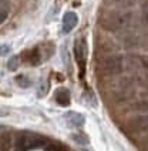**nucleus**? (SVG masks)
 Instances as JSON below:
<instances>
[{
  "mask_svg": "<svg viewBox=\"0 0 148 151\" xmlns=\"http://www.w3.org/2000/svg\"><path fill=\"white\" fill-rule=\"evenodd\" d=\"M50 140L44 135L36 133H22L16 138L14 145L17 150H34V148H44Z\"/></svg>",
  "mask_w": 148,
  "mask_h": 151,
  "instance_id": "nucleus-1",
  "label": "nucleus"
},
{
  "mask_svg": "<svg viewBox=\"0 0 148 151\" xmlns=\"http://www.w3.org/2000/svg\"><path fill=\"white\" fill-rule=\"evenodd\" d=\"M97 68L103 76H117L124 70V59L113 53L101 56Z\"/></svg>",
  "mask_w": 148,
  "mask_h": 151,
  "instance_id": "nucleus-2",
  "label": "nucleus"
},
{
  "mask_svg": "<svg viewBox=\"0 0 148 151\" xmlns=\"http://www.w3.org/2000/svg\"><path fill=\"white\" fill-rule=\"evenodd\" d=\"M74 53H75V60H77V66L80 68V77H84L85 73V64H87V54H88V49H87V40L81 37L80 40L75 42L74 46Z\"/></svg>",
  "mask_w": 148,
  "mask_h": 151,
  "instance_id": "nucleus-3",
  "label": "nucleus"
},
{
  "mask_svg": "<svg viewBox=\"0 0 148 151\" xmlns=\"http://www.w3.org/2000/svg\"><path fill=\"white\" fill-rule=\"evenodd\" d=\"M41 60H43V54L40 51V47H34L32 50H26L20 54V61L27 64V66H32V67L39 66L41 63Z\"/></svg>",
  "mask_w": 148,
  "mask_h": 151,
  "instance_id": "nucleus-4",
  "label": "nucleus"
},
{
  "mask_svg": "<svg viewBox=\"0 0 148 151\" xmlns=\"http://www.w3.org/2000/svg\"><path fill=\"white\" fill-rule=\"evenodd\" d=\"M130 128H131V131H135V133L148 130V114L135 116V117L130 121Z\"/></svg>",
  "mask_w": 148,
  "mask_h": 151,
  "instance_id": "nucleus-5",
  "label": "nucleus"
},
{
  "mask_svg": "<svg viewBox=\"0 0 148 151\" xmlns=\"http://www.w3.org/2000/svg\"><path fill=\"white\" fill-rule=\"evenodd\" d=\"M77 23H78V16L74 12H67L64 14V19H63V33H70L77 26Z\"/></svg>",
  "mask_w": 148,
  "mask_h": 151,
  "instance_id": "nucleus-6",
  "label": "nucleus"
},
{
  "mask_svg": "<svg viewBox=\"0 0 148 151\" xmlns=\"http://www.w3.org/2000/svg\"><path fill=\"white\" fill-rule=\"evenodd\" d=\"M66 120L68 121V124L71 127H81L85 121V118L83 114L80 113H74V111H70L66 114Z\"/></svg>",
  "mask_w": 148,
  "mask_h": 151,
  "instance_id": "nucleus-7",
  "label": "nucleus"
},
{
  "mask_svg": "<svg viewBox=\"0 0 148 151\" xmlns=\"http://www.w3.org/2000/svg\"><path fill=\"white\" fill-rule=\"evenodd\" d=\"M56 101L60 106H68L70 104V93L66 88H58L56 91Z\"/></svg>",
  "mask_w": 148,
  "mask_h": 151,
  "instance_id": "nucleus-8",
  "label": "nucleus"
},
{
  "mask_svg": "<svg viewBox=\"0 0 148 151\" xmlns=\"http://www.w3.org/2000/svg\"><path fill=\"white\" fill-rule=\"evenodd\" d=\"M10 12V3L7 0H0V24L6 22Z\"/></svg>",
  "mask_w": 148,
  "mask_h": 151,
  "instance_id": "nucleus-9",
  "label": "nucleus"
},
{
  "mask_svg": "<svg viewBox=\"0 0 148 151\" xmlns=\"http://www.w3.org/2000/svg\"><path fill=\"white\" fill-rule=\"evenodd\" d=\"M73 140L78 145H87L88 144V137L84 133H75V134H73Z\"/></svg>",
  "mask_w": 148,
  "mask_h": 151,
  "instance_id": "nucleus-10",
  "label": "nucleus"
},
{
  "mask_svg": "<svg viewBox=\"0 0 148 151\" xmlns=\"http://www.w3.org/2000/svg\"><path fill=\"white\" fill-rule=\"evenodd\" d=\"M17 63H20V57H11L10 61H9L7 67L9 70H16L17 68Z\"/></svg>",
  "mask_w": 148,
  "mask_h": 151,
  "instance_id": "nucleus-11",
  "label": "nucleus"
},
{
  "mask_svg": "<svg viewBox=\"0 0 148 151\" xmlns=\"http://www.w3.org/2000/svg\"><path fill=\"white\" fill-rule=\"evenodd\" d=\"M26 78H27L26 76H19V77L16 78V81L20 84L22 87H29V86H30V81H29V80H26Z\"/></svg>",
  "mask_w": 148,
  "mask_h": 151,
  "instance_id": "nucleus-12",
  "label": "nucleus"
},
{
  "mask_svg": "<svg viewBox=\"0 0 148 151\" xmlns=\"http://www.w3.org/2000/svg\"><path fill=\"white\" fill-rule=\"evenodd\" d=\"M10 51H11L10 46H7V44H4V46H0V56H6V54H9Z\"/></svg>",
  "mask_w": 148,
  "mask_h": 151,
  "instance_id": "nucleus-13",
  "label": "nucleus"
},
{
  "mask_svg": "<svg viewBox=\"0 0 148 151\" xmlns=\"http://www.w3.org/2000/svg\"><path fill=\"white\" fill-rule=\"evenodd\" d=\"M141 63H142V66H144V67H148V54L145 56V57H142V59H141Z\"/></svg>",
  "mask_w": 148,
  "mask_h": 151,
  "instance_id": "nucleus-14",
  "label": "nucleus"
},
{
  "mask_svg": "<svg viewBox=\"0 0 148 151\" xmlns=\"http://www.w3.org/2000/svg\"><path fill=\"white\" fill-rule=\"evenodd\" d=\"M107 1H111V3H121V1H125V0H107Z\"/></svg>",
  "mask_w": 148,
  "mask_h": 151,
  "instance_id": "nucleus-15",
  "label": "nucleus"
}]
</instances>
